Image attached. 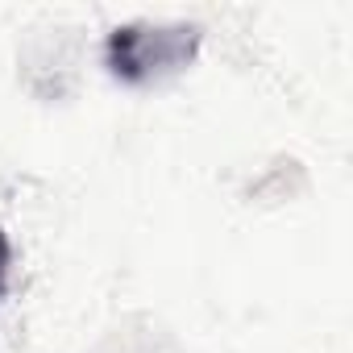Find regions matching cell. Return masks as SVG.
Masks as SVG:
<instances>
[{
  "label": "cell",
  "instance_id": "cell-1",
  "mask_svg": "<svg viewBox=\"0 0 353 353\" xmlns=\"http://www.w3.org/2000/svg\"><path fill=\"white\" fill-rule=\"evenodd\" d=\"M200 46L196 26H125L108 34V67L117 79L145 83L162 71L192 63Z\"/></svg>",
  "mask_w": 353,
  "mask_h": 353
},
{
  "label": "cell",
  "instance_id": "cell-2",
  "mask_svg": "<svg viewBox=\"0 0 353 353\" xmlns=\"http://www.w3.org/2000/svg\"><path fill=\"white\" fill-rule=\"evenodd\" d=\"M9 262H13V245H9V237L0 233V287H5V274H9Z\"/></svg>",
  "mask_w": 353,
  "mask_h": 353
}]
</instances>
